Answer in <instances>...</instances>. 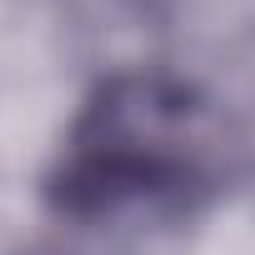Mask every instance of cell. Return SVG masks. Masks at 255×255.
I'll list each match as a JSON object with an SVG mask.
<instances>
[{
  "instance_id": "cell-1",
  "label": "cell",
  "mask_w": 255,
  "mask_h": 255,
  "mask_svg": "<svg viewBox=\"0 0 255 255\" xmlns=\"http://www.w3.org/2000/svg\"><path fill=\"white\" fill-rule=\"evenodd\" d=\"M235 140L215 105L160 70H125L90 90L60 160L45 175V205L70 220H100L125 205H190L225 185Z\"/></svg>"
}]
</instances>
